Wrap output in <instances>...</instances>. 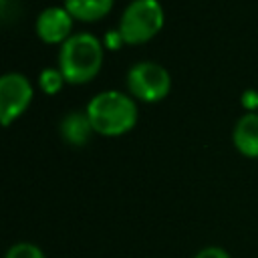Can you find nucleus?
I'll return each instance as SVG.
<instances>
[{"instance_id":"1","label":"nucleus","mask_w":258,"mask_h":258,"mask_svg":"<svg viewBox=\"0 0 258 258\" xmlns=\"http://www.w3.org/2000/svg\"><path fill=\"white\" fill-rule=\"evenodd\" d=\"M91 125L101 135H121L137 121L135 101L121 91H101L87 103Z\"/></svg>"},{"instance_id":"2","label":"nucleus","mask_w":258,"mask_h":258,"mask_svg":"<svg viewBox=\"0 0 258 258\" xmlns=\"http://www.w3.org/2000/svg\"><path fill=\"white\" fill-rule=\"evenodd\" d=\"M103 62V46L97 36L89 32L71 34L58 50V69L69 83H87L93 79Z\"/></svg>"},{"instance_id":"3","label":"nucleus","mask_w":258,"mask_h":258,"mask_svg":"<svg viewBox=\"0 0 258 258\" xmlns=\"http://www.w3.org/2000/svg\"><path fill=\"white\" fill-rule=\"evenodd\" d=\"M163 26V8L157 0H133L121 14L119 34L123 42L139 44L155 36Z\"/></svg>"},{"instance_id":"4","label":"nucleus","mask_w":258,"mask_h":258,"mask_svg":"<svg viewBox=\"0 0 258 258\" xmlns=\"http://www.w3.org/2000/svg\"><path fill=\"white\" fill-rule=\"evenodd\" d=\"M127 87L133 97L153 103V101L163 99L169 93L171 79H169L167 69L161 67L159 62L141 60V62H135L127 71Z\"/></svg>"},{"instance_id":"5","label":"nucleus","mask_w":258,"mask_h":258,"mask_svg":"<svg viewBox=\"0 0 258 258\" xmlns=\"http://www.w3.org/2000/svg\"><path fill=\"white\" fill-rule=\"evenodd\" d=\"M32 101V85L20 73H6L0 79V119L10 125Z\"/></svg>"},{"instance_id":"6","label":"nucleus","mask_w":258,"mask_h":258,"mask_svg":"<svg viewBox=\"0 0 258 258\" xmlns=\"http://www.w3.org/2000/svg\"><path fill=\"white\" fill-rule=\"evenodd\" d=\"M73 16L67 8L48 6L36 18V32L44 42H64L71 36Z\"/></svg>"},{"instance_id":"7","label":"nucleus","mask_w":258,"mask_h":258,"mask_svg":"<svg viewBox=\"0 0 258 258\" xmlns=\"http://www.w3.org/2000/svg\"><path fill=\"white\" fill-rule=\"evenodd\" d=\"M234 145L248 157H258V113H244L232 131Z\"/></svg>"},{"instance_id":"8","label":"nucleus","mask_w":258,"mask_h":258,"mask_svg":"<svg viewBox=\"0 0 258 258\" xmlns=\"http://www.w3.org/2000/svg\"><path fill=\"white\" fill-rule=\"evenodd\" d=\"M93 131L87 111H71L60 119V135L71 145H85Z\"/></svg>"},{"instance_id":"9","label":"nucleus","mask_w":258,"mask_h":258,"mask_svg":"<svg viewBox=\"0 0 258 258\" xmlns=\"http://www.w3.org/2000/svg\"><path fill=\"white\" fill-rule=\"evenodd\" d=\"M113 6V0H64V8L79 20H97L105 16Z\"/></svg>"},{"instance_id":"10","label":"nucleus","mask_w":258,"mask_h":258,"mask_svg":"<svg viewBox=\"0 0 258 258\" xmlns=\"http://www.w3.org/2000/svg\"><path fill=\"white\" fill-rule=\"evenodd\" d=\"M40 87H42V91L44 93H48V95H52V93H56L60 87H62V81H64V77H62V73H60V69H52V67H48V69H42V73H40Z\"/></svg>"},{"instance_id":"11","label":"nucleus","mask_w":258,"mask_h":258,"mask_svg":"<svg viewBox=\"0 0 258 258\" xmlns=\"http://www.w3.org/2000/svg\"><path fill=\"white\" fill-rule=\"evenodd\" d=\"M6 258H44V254H42V250L36 244L18 242V244H14V246L8 248Z\"/></svg>"},{"instance_id":"12","label":"nucleus","mask_w":258,"mask_h":258,"mask_svg":"<svg viewBox=\"0 0 258 258\" xmlns=\"http://www.w3.org/2000/svg\"><path fill=\"white\" fill-rule=\"evenodd\" d=\"M194 258H230V254L224 250V248H218V246H208L204 250H200Z\"/></svg>"},{"instance_id":"13","label":"nucleus","mask_w":258,"mask_h":258,"mask_svg":"<svg viewBox=\"0 0 258 258\" xmlns=\"http://www.w3.org/2000/svg\"><path fill=\"white\" fill-rule=\"evenodd\" d=\"M242 103H244L246 107H258V91H256V93H254V91H248V93L244 95Z\"/></svg>"},{"instance_id":"14","label":"nucleus","mask_w":258,"mask_h":258,"mask_svg":"<svg viewBox=\"0 0 258 258\" xmlns=\"http://www.w3.org/2000/svg\"><path fill=\"white\" fill-rule=\"evenodd\" d=\"M107 42H109V46H119V44L123 42V38H121L119 30H111V32L107 34Z\"/></svg>"}]
</instances>
